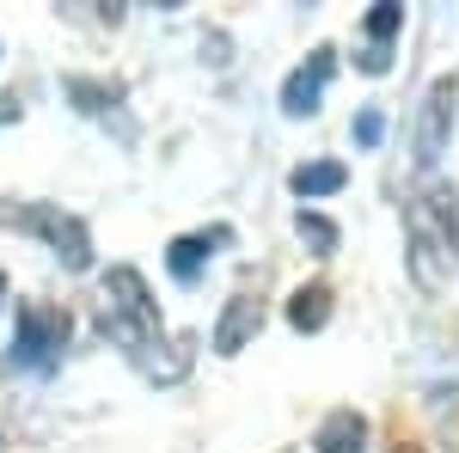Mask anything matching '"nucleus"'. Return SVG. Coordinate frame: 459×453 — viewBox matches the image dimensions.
I'll return each instance as SVG.
<instances>
[{
  "label": "nucleus",
  "mask_w": 459,
  "mask_h": 453,
  "mask_svg": "<svg viewBox=\"0 0 459 453\" xmlns=\"http://www.w3.org/2000/svg\"><path fill=\"white\" fill-rule=\"evenodd\" d=\"M0 301H6V276H0Z\"/></svg>",
  "instance_id": "dca6fc26"
},
{
  "label": "nucleus",
  "mask_w": 459,
  "mask_h": 453,
  "mask_svg": "<svg viewBox=\"0 0 459 453\" xmlns=\"http://www.w3.org/2000/svg\"><path fill=\"white\" fill-rule=\"evenodd\" d=\"M294 196H337L343 184H350V172L337 166V160H313V166H294Z\"/></svg>",
  "instance_id": "1a4fd4ad"
},
{
  "label": "nucleus",
  "mask_w": 459,
  "mask_h": 453,
  "mask_svg": "<svg viewBox=\"0 0 459 453\" xmlns=\"http://www.w3.org/2000/svg\"><path fill=\"white\" fill-rule=\"evenodd\" d=\"M331 318V288H300L294 301H288V325L294 331H318Z\"/></svg>",
  "instance_id": "9b49d317"
},
{
  "label": "nucleus",
  "mask_w": 459,
  "mask_h": 453,
  "mask_svg": "<svg viewBox=\"0 0 459 453\" xmlns=\"http://www.w3.org/2000/svg\"><path fill=\"white\" fill-rule=\"evenodd\" d=\"M325 80H331V49H313V62L282 80V110L288 117H313L318 99H325Z\"/></svg>",
  "instance_id": "39448f33"
},
{
  "label": "nucleus",
  "mask_w": 459,
  "mask_h": 453,
  "mask_svg": "<svg viewBox=\"0 0 459 453\" xmlns=\"http://www.w3.org/2000/svg\"><path fill=\"white\" fill-rule=\"evenodd\" d=\"M37 233H49V245L68 257V270H86L92 264V245H86V227L80 221H68V214H31Z\"/></svg>",
  "instance_id": "0eeeda50"
},
{
  "label": "nucleus",
  "mask_w": 459,
  "mask_h": 453,
  "mask_svg": "<svg viewBox=\"0 0 459 453\" xmlns=\"http://www.w3.org/2000/svg\"><path fill=\"white\" fill-rule=\"evenodd\" d=\"M300 240H313L318 251H331V245H337V227H331L325 214H307V209H300Z\"/></svg>",
  "instance_id": "ddd939ff"
},
{
  "label": "nucleus",
  "mask_w": 459,
  "mask_h": 453,
  "mask_svg": "<svg viewBox=\"0 0 459 453\" xmlns=\"http://www.w3.org/2000/svg\"><path fill=\"white\" fill-rule=\"evenodd\" d=\"M380 135H386V117H380V110H361V117H355V141H361V147H380Z\"/></svg>",
  "instance_id": "4468645a"
},
{
  "label": "nucleus",
  "mask_w": 459,
  "mask_h": 453,
  "mask_svg": "<svg viewBox=\"0 0 459 453\" xmlns=\"http://www.w3.org/2000/svg\"><path fill=\"white\" fill-rule=\"evenodd\" d=\"M355 62H361V74H386V68H392V49H380V43H368V49L355 56Z\"/></svg>",
  "instance_id": "2eb2a0df"
},
{
  "label": "nucleus",
  "mask_w": 459,
  "mask_h": 453,
  "mask_svg": "<svg viewBox=\"0 0 459 453\" xmlns=\"http://www.w3.org/2000/svg\"><path fill=\"white\" fill-rule=\"evenodd\" d=\"M62 349H68V313H49V307H25V313H19V344H13V368L49 374Z\"/></svg>",
  "instance_id": "7ed1b4c3"
},
{
  "label": "nucleus",
  "mask_w": 459,
  "mask_h": 453,
  "mask_svg": "<svg viewBox=\"0 0 459 453\" xmlns=\"http://www.w3.org/2000/svg\"><path fill=\"white\" fill-rule=\"evenodd\" d=\"M404 240H411V270L423 288H447L459 270V190L454 184H429L404 214Z\"/></svg>",
  "instance_id": "f257e3e1"
},
{
  "label": "nucleus",
  "mask_w": 459,
  "mask_h": 453,
  "mask_svg": "<svg viewBox=\"0 0 459 453\" xmlns=\"http://www.w3.org/2000/svg\"><path fill=\"white\" fill-rule=\"evenodd\" d=\"M221 240H227V233H190V240H178L172 257H166V264H172V276L178 282H196L203 257H209V245H221Z\"/></svg>",
  "instance_id": "9d476101"
},
{
  "label": "nucleus",
  "mask_w": 459,
  "mask_h": 453,
  "mask_svg": "<svg viewBox=\"0 0 459 453\" xmlns=\"http://www.w3.org/2000/svg\"><path fill=\"white\" fill-rule=\"evenodd\" d=\"M257 325H264L257 301H251V294H233V301H227V318L214 325V349H221V355H239V349L257 337Z\"/></svg>",
  "instance_id": "423d86ee"
},
{
  "label": "nucleus",
  "mask_w": 459,
  "mask_h": 453,
  "mask_svg": "<svg viewBox=\"0 0 459 453\" xmlns=\"http://www.w3.org/2000/svg\"><path fill=\"white\" fill-rule=\"evenodd\" d=\"M361 441H368V423L355 411H331L318 423V453H361Z\"/></svg>",
  "instance_id": "6e6552de"
},
{
  "label": "nucleus",
  "mask_w": 459,
  "mask_h": 453,
  "mask_svg": "<svg viewBox=\"0 0 459 453\" xmlns=\"http://www.w3.org/2000/svg\"><path fill=\"white\" fill-rule=\"evenodd\" d=\"M398 31H404V6H398V0H380V6L368 13V37H374V43L386 49V43H392Z\"/></svg>",
  "instance_id": "f8f14e48"
},
{
  "label": "nucleus",
  "mask_w": 459,
  "mask_h": 453,
  "mask_svg": "<svg viewBox=\"0 0 459 453\" xmlns=\"http://www.w3.org/2000/svg\"><path fill=\"white\" fill-rule=\"evenodd\" d=\"M105 331L123 349H135V355L160 344V307L147 294V276L129 270V264H117L105 276Z\"/></svg>",
  "instance_id": "f03ea898"
},
{
  "label": "nucleus",
  "mask_w": 459,
  "mask_h": 453,
  "mask_svg": "<svg viewBox=\"0 0 459 453\" xmlns=\"http://www.w3.org/2000/svg\"><path fill=\"white\" fill-rule=\"evenodd\" d=\"M454 105H459V80L441 74L423 92V110H417V166H435L447 153V135H454Z\"/></svg>",
  "instance_id": "20e7f679"
}]
</instances>
